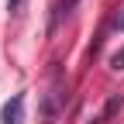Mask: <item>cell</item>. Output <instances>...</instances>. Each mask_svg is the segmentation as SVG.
<instances>
[{"label":"cell","mask_w":124,"mask_h":124,"mask_svg":"<svg viewBox=\"0 0 124 124\" xmlns=\"http://www.w3.org/2000/svg\"><path fill=\"white\" fill-rule=\"evenodd\" d=\"M21 114H24V93H14V97L4 103V124H21Z\"/></svg>","instance_id":"1"},{"label":"cell","mask_w":124,"mask_h":124,"mask_svg":"<svg viewBox=\"0 0 124 124\" xmlns=\"http://www.w3.org/2000/svg\"><path fill=\"white\" fill-rule=\"evenodd\" d=\"M121 103H124V97H121V93H117V97H110V100H107V107H103V114L97 117V124H100V121H107V117H110V114L117 110V107H121Z\"/></svg>","instance_id":"2"},{"label":"cell","mask_w":124,"mask_h":124,"mask_svg":"<svg viewBox=\"0 0 124 124\" xmlns=\"http://www.w3.org/2000/svg\"><path fill=\"white\" fill-rule=\"evenodd\" d=\"M72 4H79V0H66V4H62V7H59V14H62V10H69V7H72ZM59 14H55V17H52V28H55V24H59Z\"/></svg>","instance_id":"3"},{"label":"cell","mask_w":124,"mask_h":124,"mask_svg":"<svg viewBox=\"0 0 124 124\" xmlns=\"http://www.w3.org/2000/svg\"><path fill=\"white\" fill-rule=\"evenodd\" d=\"M110 62H114V69H124V52H117V55H114Z\"/></svg>","instance_id":"4"},{"label":"cell","mask_w":124,"mask_h":124,"mask_svg":"<svg viewBox=\"0 0 124 124\" xmlns=\"http://www.w3.org/2000/svg\"><path fill=\"white\" fill-rule=\"evenodd\" d=\"M7 7H10V10H17V7H21V0H7Z\"/></svg>","instance_id":"5"},{"label":"cell","mask_w":124,"mask_h":124,"mask_svg":"<svg viewBox=\"0 0 124 124\" xmlns=\"http://www.w3.org/2000/svg\"><path fill=\"white\" fill-rule=\"evenodd\" d=\"M117 28H121V31H124V14H117Z\"/></svg>","instance_id":"6"}]
</instances>
